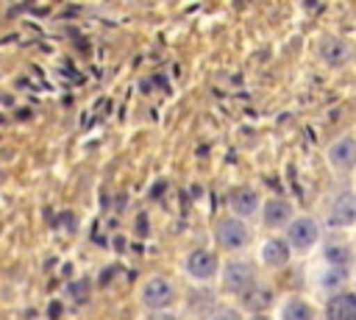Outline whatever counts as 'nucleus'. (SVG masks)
Segmentation results:
<instances>
[{
	"label": "nucleus",
	"instance_id": "20e7f679",
	"mask_svg": "<svg viewBox=\"0 0 356 320\" xmlns=\"http://www.w3.org/2000/svg\"><path fill=\"white\" fill-rule=\"evenodd\" d=\"M139 298H142V303H145L150 312H161V309H167V306L172 303L175 289H172V284H170L164 275H150V278L142 284Z\"/></svg>",
	"mask_w": 356,
	"mask_h": 320
},
{
	"label": "nucleus",
	"instance_id": "dca6fc26",
	"mask_svg": "<svg viewBox=\"0 0 356 320\" xmlns=\"http://www.w3.org/2000/svg\"><path fill=\"white\" fill-rule=\"evenodd\" d=\"M345 284H348V270H342V267H325L323 275H320V287H323L325 292L339 295L337 289H342Z\"/></svg>",
	"mask_w": 356,
	"mask_h": 320
},
{
	"label": "nucleus",
	"instance_id": "1a4fd4ad",
	"mask_svg": "<svg viewBox=\"0 0 356 320\" xmlns=\"http://www.w3.org/2000/svg\"><path fill=\"white\" fill-rule=\"evenodd\" d=\"M228 203H231L234 217L245 220V217L256 214V209H259V192H256V189H250V186H236V189L231 192Z\"/></svg>",
	"mask_w": 356,
	"mask_h": 320
},
{
	"label": "nucleus",
	"instance_id": "2eb2a0df",
	"mask_svg": "<svg viewBox=\"0 0 356 320\" xmlns=\"http://www.w3.org/2000/svg\"><path fill=\"white\" fill-rule=\"evenodd\" d=\"M245 306L253 309V312H264L270 303H273V289L270 287H250L245 295H242Z\"/></svg>",
	"mask_w": 356,
	"mask_h": 320
},
{
	"label": "nucleus",
	"instance_id": "6e6552de",
	"mask_svg": "<svg viewBox=\"0 0 356 320\" xmlns=\"http://www.w3.org/2000/svg\"><path fill=\"white\" fill-rule=\"evenodd\" d=\"M261 220L267 228H281V225H289L295 217H292V203L284 200V198H270L264 200V209H261Z\"/></svg>",
	"mask_w": 356,
	"mask_h": 320
},
{
	"label": "nucleus",
	"instance_id": "6ab92c4d",
	"mask_svg": "<svg viewBox=\"0 0 356 320\" xmlns=\"http://www.w3.org/2000/svg\"><path fill=\"white\" fill-rule=\"evenodd\" d=\"M250 320H270V317H267V314H253Z\"/></svg>",
	"mask_w": 356,
	"mask_h": 320
},
{
	"label": "nucleus",
	"instance_id": "f3484780",
	"mask_svg": "<svg viewBox=\"0 0 356 320\" xmlns=\"http://www.w3.org/2000/svg\"><path fill=\"white\" fill-rule=\"evenodd\" d=\"M211 320H242V314L236 309H231V306H222V309H217L211 314Z\"/></svg>",
	"mask_w": 356,
	"mask_h": 320
},
{
	"label": "nucleus",
	"instance_id": "7ed1b4c3",
	"mask_svg": "<svg viewBox=\"0 0 356 320\" xmlns=\"http://www.w3.org/2000/svg\"><path fill=\"white\" fill-rule=\"evenodd\" d=\"M214 237H217V245L222 250H242L250 242V228L239 217H222L217 223Z\"/></svg>",
	"mask_w": 356,
	"mask_h": 320
},
{
	"label": "nucleus",
	"instance_id": "9b49d317",
	"mask_svg": "<svg viewBox=\"0 0 356 320\" xmlns=\"http://www.w3.org/2000/svg\"><path fill=\"white\" fill-rule=\"evenodd\" d=\"M323 259L328 262V267H342V270H348V267L353 264L356 253H353V245H348V242H342V239H331V242H325V248H323Z\"/></svg>",
	"mask_w": 356,
	"mask_h": 320
},
{
	"label": "nucleus",
	"instance_id": "ddd939ff",
	"mask_svg": "<svg viewBox=\"0 0 356 320\" xmlns=\"http://www.w3.org/2000/svg\"><path fill=\"white\" fill-rule=\"evenodd\" d=\"M320 56H323V61H325L328 67H339V64L348 61L350 50H348V42H342V39H337V36H325V39L320 42Z\"/></svg>",
	"mask_w": 356,
	"mask_h": 320
},
{
	"label": "nucleus",
	"instance_id": "423d86ee",
	"mask_svg": "<svg viewBox=\"0 0 356 320\" xmlns=\"http://www.w3.org/2000/svg\"><path fill=\"white\" fill-rule=\"evenodd\" d=\"M356 223V192H339L328 209L331 228H348Z\"/></svg>",
	"mask_w": 356,
	"mask_h": 320
},
{
	"label": "nucleus",
	"instance_id": "f8f14e48",
	"mask_svg": "<svg viewBox=\"0 0 356 320\" xmlns=\"http://www.w3.org/2000/svg\"><path fill=\"white\" fill-rule=\"evenodd\" d=\"M328 320H356V292H339L325 306Z\"/></svg>",
	"mask_w": 356,
	"mask_h": 320
},
{
	"label": "nucleus",
	"instance_id": "4468645a",
	"mask_svg": "<svg viewBox=\"0 0 356 320\" xmlns=\"http://www.w3.org/2000/svg\"><path fill=\"white\" fill-rule=\"evenodd\" d=\"M281 320H314V306L303 298H289L281 306Z\"/></svg>",
	"mask_w": 356,
	"mask_h": 320
},
{
	"label": "nucleus",
	"instance_id": "0eeeda50",
	"mask_svg": "<svg viewBox=\"0 0 356 320\" xmlns=\"http://www.w3.org/2000/svg\"><path fill=\"white\" fill-rule=\"evenodd\" d=\"M184 267H186V273H189L192 278H197V281H209V278L217 275V267H220V264H217L214 250L197 248V250H192V253L186 256Z\"/></svg>",
	"mask_w": 356,
	"mask_h": 320
},
{
	"label": "nucleus",
	"instance_id": "f257e3e1",
	"mask_svg": "<svg viewBox=\"0 0 356 320\" xmlns=\"http://www.w3.org/2000/svg\"><path fill=\"white\" fill-rule=\"evenodd\" d=\"M317 239H320V225L309 214H300L286 225V242L292 250L306 253V250H312V245H317Z\"/></svg>",
	"mask_w": 356,
	"mask_h": 320
},
{
	"label": "nucleus",
	"instance_id": "f03ea898",
	"mask_svg": "<svg viewBox=\"0 0 356 320\" xmlns=\"http://www.w3.org/2000/svg\"><path fill=\"white\" fill-rule=\"evenodd\" d=\"M222 287L228 292L245 295L250 287H256V270H253V264L245 262V259H231L228 264H222Z\"/></svg>",
	"mask_w": 356,
	"mask_h": 320
},
{
	"label": "nucleus",
	"instance_id": "9d476101",
	"mask_svg": "<svg viewBox=\"0 0 356 320\" xmlns=\"http://www.w3.org/2000/svg\"><path fill=\"white\" fill-rule=\"evenodd\" d=\"M289 259H292V248H289L286 239L270 237V239L261 245V262H264L267 267H284Z\"/></svg>",
	"mask_w": 356,
	"mask_h": 320
},
{
	"label": "nucleus",
	"instance_id": "a211bd4d",
	"mask_svg": "<svg viewBox=\"0 0 356 320\" xmlns=\"http://www.w3.org/2000/svg\"><path fill=\"white\" fill-rule=\"evenodd\" d=\"M147 320H178V317H175L172 312H153Z\"/></svg>",
	"mask_w": 356,
	"mask_h": 320
},
{
	"label": "nucleus",
	"instance_id": "39448f33",
	"mask_svg": "<svg viewBox=\"0 0 356 320\" xmlns=\"http://www.w3.org/2000/svg\"><path fill=\"white\" fill-rule=\"evenodd\" d=\"M325 159H328V164H331L334 170L350 173V170L356 167V139H353V136H339V139H334V142L328 145V150H325Z\"/></svg>",
	"mask_w": 356,
	"mask_h": 320
}]
</instances>
